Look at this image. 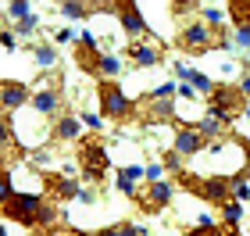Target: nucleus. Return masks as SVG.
<instances>
[{
    "instance_id": "f257e3e1",
    "label": "nucleus",
    "mask_w": 250,
    "mask_h": 236,
    "mask_svg": "<svg viewBox=\"0 0 250 236\" xmlns=\"http://www.w3.org/2000/svg\"><path fill=\"white\" fill-rule=\"evenodd\" d=\"M0 211H4V218L18 222V226H54V218H58L40 193H15Z\"/></svg>"
},
{
    "instance_id": "f03ea898",
    "label": "nucleus",
    "mask_w": 250,
    "mask_h": 236,
    "mask_svg": "<svg viewBox=\"0 0 250 236\" xmlns=\"http://www.w3.org/2000/svg\"><path fill=\"white\" fill-rule=\"evenodd\" d=\"M79 168H83V175L89 183H97V179H104V172L111 168V154L104 143L97 140H83L79 143Z\"/></svg>"
},
{
    "instance_id": "7ed1b4c3",
    "label": "nucleus",
    "mask_w": 250,
    "mask_h": 236,
    "mask_svg": "<svg viewBox=\"0 0 250 236\" xmlns=\"http://www.w3.org/2000/svg\"><path fill=\"white\" fill-rule=\"evenodd\" d=\"M183 186L189 193H197L204 200H211V204H225L232 193H229V179L222 175H211V179H200V175H183Z\"/></svg>"
},
{
    "instance_id": "20e7f679",
    "label": "nucleus",
    "mask_w": 250,
    "mask_h": 236,
    "mask_svg": "<svg viewBox=\"0 0 250 236\" xmlns=\"http://www.w3.org/2000/svg\"><path fill=\"white\" fill-rule=\"evenodd\" d=\"M243 93H240V86H214L211 89V111L208 115L214 118H222V122H232L236 118V111H243Z\"/></svg>"
},
{
    "instance_id": "39448f33",
    "label": "nucleus",
    "mask_w": 250,
    "mask_h": 236,
    "mask_svg": "<svg viewBox=\"0 0 250 236\" xmlns=\"http://www.w3.org/2000/svg\"><path fill=\"white\" fill-rule=\"evenodd\" d=\"M97 97H100V111H104L107 118H125V115H132L129 97H125L115 83H100V86H97Z\"/></svg>"
},
{
    "instance_id": "423d86ee",
    "label": "nucleus",
    "mask_w": 250,
    "mask_h": 236,
    "mask_svg": "<svg viewBox=\"0 0 250 236\" xmlns=\"http://www.w3.org/2000/svg\"><path fill=\"white\" fill-rule=\"evenodd\" d=\"M132 200L143 211H161V208L172 204V183H161V179H157V183H146V190H136Z\"/></svg>"
},
{
    "instance_id": "0eeeda50",
    "label": "nucleus",
    "mask_w": 250,
    "mask_h": 236,
    "mask_svg": "<svg viewBox=\"0 0 250 236\" xmlns=\"http://www.w3.org/2000/svg\"><path fill=\"white\" fill-rule=\"evenodd\" d=\"M179 47L189 50V54H204L211 47V29L204 25V21H189V25L179 32Z\"/></svg>"
},
{
    "instance_id": "6e6552de",
    "label": "nucleus",
    "mask_w": 250,
    "mask_h": 236,
    "mask_svg": "<svg viewBox=\"0 0 250 236\" xmlns=\"http://www.w3.org/2000/svg\"><path fill=\"white\" fill-rule=\"evenodd\" d=\"M29 86L25 83H0V107L4 111H18L29 104Z\"/></svg>"
},
{
    "instance_id": "1a4fd4ad",
    "label": "nucleus",
    "mask_w": 250,
    "mask_h": 236,
    "mask_svg": "<svg viewBox=\"0 0 250 236\" xmlns=\"http://www.w3.org/2000/svg\"><path fill=\"white\" fill-rule=\"evenodd\" d=\"M204 150V140H200V132L193 129V126H183L175 132V150L172 154H183V157H197Z\"/></svg>"
},
{
    "instance_id": "9d476101",
    "label": "nucleus",
    "mask_w": 250,
    "mask_h": 236,
    "mask_svg": "<svg viewBox=\"0 0 250 236\" xmlns=\"http://www.w3.org/2000/svg\"><path fill=\"white\" fill-rule=\"evenodd\" d=\"M43 183H47V193L58 197V200H72V197H79V183H75V179H68V175H47Z\"/></svg>"
},
{
    "instance_id": "9b49d317",
    "label": "nucleus",
    "mask_w": 250,
    "mask_h": 236,
    "mask_svg": "<svg viewBox=\"0 0 250 236\" xmlns=\"http://www.w3.org/2000/svg\"><path fill=\"white\" fill-rule=\"evenodd\" d=\"M118 18H122V25H125L129 36H143L146 32V21H143V15H140L136 4H118Z\"/></svg>"
},
{
    "instance_id": "f8f14e48",
    "label": "nucleus",
    "mask_w": 250,
    "mask_h": 236,
    "mask_svg": "<svg viewBox=\"0 0 250 236\" xmlns=\"http://www.w3.org/2000/svg\"><path fill=\"white\" fill-rule=\"evenodd\" d=\"M75 58H79V64H83L86 72H97V64H100V58H97V40L89 36H79V50H75Z\"/></svg>"
},
{
    "instance_id": "ddd939ff",
    "label": "nucleus",
    "mask_w": 250,
    "mask_h": 236,
    "mask_svg": "<svg viewBox=\"0 0 250 236\" xmlns=\"http://www.w3.org/2000/svg\"><path fill=\"white\" fill-rule=\"evenodd\" d=\"M129 58L136 64H143V68H154V64L161 61V50H157L154 43H129Z\"/></svg>"
},
{
    "instance_id": "4468645a",
    "label": "nucleus",
    "mask_w": 250,
    "mask_h": 236,
    "mask_svg": "<svg viewBox=\"0 0 250 236\" xmlns=\"http://www.w3.org/2000/svg\"><path fill=\"white\" fill-rule=\"evenodd\" d=\"M29 104H32V111H36V115H54V111L61 107V97L54 93V89H40V93L29 97Z\"/></svg>"
},
{
    "instance_id": "2eb2a0df",
    "label": "nucleus",
    "mask_w": 250,
    "mask_h": 236,
    "mask_svg": "<svg viewBox=\"0 0 250 236\" xmlns=\"http://www.w3.org/2000/svg\"><path fill=\"white\" fill-rule=\"evenodd\" d=\"M193 129H197V132H200V140L208 143V140H218V136H222L225 122H222V118H214V115H204V118H200Z\"/></svg>"
},
{
    "instance_id": "dca6fc26",
    "label": "nucleus",
    "mask_w": 250,
    "mask_h": 236,
    "mask_svg": "<svg viewBox=\"0 0 250 236\" xmlns=\"http://www.w3.org/2000/svg\"><path fill=\"white\" fill-rule=\"evenodd\" d=\"M79 132H83V122H79V118H72V115L58 118V126H54V136H58V140H75Z\"/></svg>"
},
{
    "instance_id": "f3484780",
    "label": "nucleus",
    "mask_w": 250,
    "mask_h": 236,
    "mask_svg": "<svg viewBox=\"0 0 250 236\" xmlns=\"http://www.w3.org/2000/svg\"><path fill=\"white\" fill-rule=\"evenodd\" d=\"M11 197H15V186H11V175H7V168L0 165V208H4Z\"/></svg>"
},
{
    "instance_id": "a211bd4d",
    "label": "nucleus",
    "mask_w": 250,
    "mask_h": 236,
    "mask_svg": "<svg viewBox=\"0 0 250 236\" xmlns=\"http://www.w3.org/2000/svg\"><path fill=\"white\" fill-rule=\"evenodd\" d=\"M186 236H236V229H222V226H197Z\"/></svg>"
},
{
    "instance_id": "6ab92c4d",
    "label": "nucleus",
    "mask_w": 250,
    "mask_h": 236,
    "mask_svg": "<svg viewBox=\"0 0 250 236\" xmlns=\"http://www.w3.org/2000/svg\"><path fill=\"white\" fill-rule=\"evenodd\" d=\"M11 143H15V122L0 118V150H7Z\"/></svg>"
},
{
    "instance_id": "aec40b11",
    "label": "nucleus",
    "mask_w": 250,
    "mask_h": 236,
    "mask_svg": "<svg viewBox=\"0 0 250 236\" xmlns=\"http://www.w3.org/2000/svg\"><path fill=\"white\" fill-rule=\"evenodd\" d=\"M61 15H64V18H86V15H89V4H79V0L61 4Z\"/></svg>"
},
{
    "instance_id": "412c9836",
    "label": "nucleus",
    "mask_w": 250,
    "mask_h": 236,
    "mask_svg": "<svg viewBox=\"0 0 250 236\" xmlns=\"http://www.w3.org/2000/svg\"><path fill=\"white\" fill-rule=\"evenodd\" d=\"M222 211H225V222H229V226H236V222H240V215H243L240 200H225V204H222Z\"/></svg>"
},
{
    "instance_id": "4be33fe9",
    "label": "nucleus",
    "mask_w": 250,
    "mask_h": 236,
    "mask_svg": "<svg viewBox=\"0 0 250 236\" xmlns=\"http://www.w3.org/2000/svg\"><path fill=\"white\" fill-rule=\"evenodd\" d=\"M189 86L197 89V93H211V89H214V83H211L208 75H200V72H193V79H189Z\"/></svg>"
},
{
    "instance_id": "5701e85b",
    "label": "nucleus",
    "mask_w": 250,
    "mask_h": 236,
    "mask_svg": "<svg viewBox=\"0 0 250 236\" xmlns=\"http://www.w3.org/2000/svg\"><path fill=\"white\" fill-rule=\"evenodd\" d=\"M200 15H204V25H218V21L225 18V11H222V7H211V4H208V7L200 11Z\"/></svg>"
},
{
    "instance_id": "b1692460",
    "label": "nucleus",
    "mask_w": 250,
    "mask_h": 236,
    "mask_svg": "<svg viewBox=\"0 0 250 236\" xmlns=\"http://www.w3.org/2000/svg\"><path fill=\"white\" fill-rule=\"evenodd\" d=\"M97 72L111 79V75H118L122 68H118V61H115V58H100V64H97Z\"/></svg>"
},
{
    "instance_id": "393cba45",
    "label": "nucleus",
    "mask_w": 250,
    "mask_h": 236,
    "mask_svg": "<svg viewBox=\"0 0 250 236\" xmlns=\"http://www.w3.org/2000/svg\"><path fill=\"white\" fill-rule=\"evenodd\" d=\"M7 15H11V18H18V21H21V18H29V4H21V0H15V4L7 7Z\"/></svg>"
},
{
    "instance_id": "a878e982",
    "label": "nucleus",
    "mask_w": 250,
    "mask_h": 236,
    "mask_svg": "<svg viewBox=\"0 0 250 236\" xmlns=\"http://www.w3.org/2000/svg\"><path fill=\"white\" fill-rule=\"evenodd\" d=\"M54 58H58L54 47H36V61H40V64H54Z\"/></svg>"
},
{
    "instance_id": "bb28decb",
    "label": "nucleus",
    "mask_w": 250,
    "mask_h": 236,
    "mask_svg": "<svg viewBox=\"0 0 250 236\" xmlns=\"http://www.w3.org/2000/svg\"><path fill=\"white\" fill-rule=\"evenodd\" d=\"M240 47H250V25H236V36H232Z\"/></svg>"
},
{
    "instance_id": "cd10ccee",
    "label": "nucleus",
    "mask_w": 250,
    "mask_h": 236,
    "mask_svg": "<svg viewBox=\"0 0 250 236\" xmlns=\"http://www.w3.org/2000/svg\"><path fill=\"white\" fill-rule=\"evenodd\" d=\"M161 172H165V165H157V161L143 168V175H146V179H150V183H157V179H161Z\"/></svg>"
},
{
    "instance_id": "c85d7f7f",
    "label": "nucleus",
    "mask_w": 250,
    "mask_h": 236,
    "mask_svg": "<svg viewBox=\"0 0 250 236\" xmlns=\"http://www.w3.org/2000/svg\"><path fill=\"white\" fill-rule=\"evenodd\" d=\"M175 75L183 79V83H189V79H193V68H189L186 61H175Z\"/></svg>"
},
{
    "instance_id": "c756f323",
    "label": "nucleus",
    "mask_w": 250,
    "mask_h": 236,
    "mask_svg": "<svg viewBox=\"0 0 250 236\" xmlns=\"http://www.w3.org/2000/svg\"><path fill=\"white\" fill-rule=\"evenodd\" d=\"M36 25H40V18H36V15H29V18H21V21H18V32H32Z\"/></svg>"
},
{
    "instance_id": "7c9ffc66",
    "label": "nucleus",
    "mask_w": 250,
    "mask_h": 236,
    "mask_svg": "<svg viewBox=\"0 0 250 236\" xmlns=\"http://www.w3.org/2000/svg\"><path fill=\"white\" fill-rule=\"evenodd\" d=\"M118 233H122V236H146V229H140V226H129V222H125V226H118Z\"/></svg>"
},
{
    "instance_id": "2f4dec72",
    "label": "nucleus",
    "mask_w": 250,
    "mask_h": 236,
    "mask_svg": "<svg viewBox=\"0 0 250 236\" xmlns=\"http://www.w3.org/2000/svg\"><path fill=\"white\" fill-rule=\"evenodd\" d=\"M0 43H4L7 50H15L18 47V36H15V32H0Z\"/></svg>"
},
{
    "instance_id": "473e14b6",
    "label": "nucleus",
    "mask_w": 250,
    "mask_h": 236,
    "mask_svg": "<svg viewBox=\"0 0 250 236\" xmlns=\"http://www.w3.org/2000/svg\"><path fill=\"white\" fill-rule=\"evenodd\" d=\"M179 97H186V100H197V89H193L189 83H183V86H179Z\"/></svg>"
},
{
    "instance_id": "72a5a7b5",
    "label": "nucleus",
    "mask_w": 250,
    "mask_h": 236,
    "mask_svg": "<svg viewBox=\"0 0 250 236\" xmlns=\"http://www.w3.org/2000/svg\"><path fill=\"white\" fill-rule=\"evenodd\" d=\"M83 126L86 129H100V115H83Z\"/></svg>"
},
{
    "instance_id": "f704fd0d",
    "label": "nucleus",
    "mask_w": 250,
    "mask_h": 236,
    "mask_svg": "<svg viewBox=\"0 0 250 236\" xmlns=\"http://www.w3.org/2000/svg\"><path fill=\"white\" fill-rule=\"evenodd\" d=\"M165 165L172 168V172H179V168H183V161H179V154H168V157H165Z\"/></svg>"
},
{
    "instance_id": "c9c22d12",
    "label": "nucleus",
    "mask_w": 250,
    "mask_h": 236,
    "mask_svg": "<svg viewBox=\"0 0 250 236\" xmlns=\"http://www.w3.org/2000/svg\"><path fill=\"white\" fill-rule=\"evenodd\" d=\"M240 93H243V100H247V97H250V72H247V75H243V83H240Z\"/></svg>"
},
{
    "instance_id": "e433bc0d",
    "label": "nucleus",
    "mask_w": 250,
    "mask_h": 236,
    "mask_svg": "<svg viewBox=\"0 0 250 236\" xmlns=\"http://www.w3.org/2000/svg\"><path fill=\"white\" fill-rule=\"evenodd\" d=\"M47 236H79V233H75V229H50Z\"/></svg>"
},
{
    "instance_id": "4c0bfd02",
    "label": "nucleus",
    "mask_w": 250,
    "mask_h": 236,
    "mask_svg": "<svg viewBox=\"0 0 250 236\" xmlns=\"http://www.w3.org/2000/svg\"><path fill=\"white\" fill-rule=\"evenodd\" d=\"M97 236H122V233H118V226H107V229H100Z\"/></svg>"
},
{
    "instance_id": "58836bf2",
    "label": "nucleus",
    "mask_w": 250,
    "mask_h": 236,
    "mask_svg": "<svg viewBox=\"0 0 250 236\" xmlns=\"http://www.w3.org/2000/svg\"><path fill=\"white\" fill-rule=\"evenodd\" d=\"M0 236H7V229H4V226H0Z\"/></svg>"
},
{
    "instance_id": "ea45409f",
    "label": "nucleus",
    "mask_w": 250,
    "mask_h": 236,
    "mask_svg": "<svg viewBox=\"0 0 250 236\" xmlns=\"http://www.w3.org/2000/svg\"><path fill=\"white\" fill-rule=\"evenodd\" d=\"M0 218H4V211H0Z\"/></svg>"
},
{
    "instance_id": "a19ab883",
    "label": "nucleus",
    "mask_w": 250,
    "mask_h": 236,
    "mask_svg": "<svg viewBox=\"0 0 250 236\" xmlns=\"http://www.w3.org/2000/svg\"><path fill=\"white\" fill-rule=\"evenodd\" d=\"M0 111H4V107H0Z\"/></svg>"
}]
</instances>
